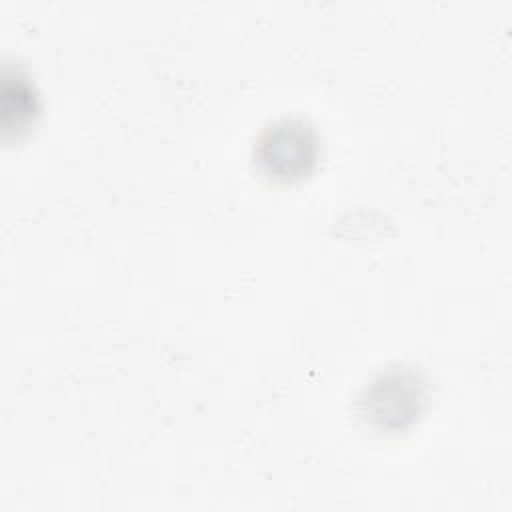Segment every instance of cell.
Wrapping results in <instances>:
<instances>
[{
	"label": "cell",
	"instance_id": "1",
	"mask_svg": "<svg viewBox=\"0 0 512 512\" xmlns=\"http://www.w3.org/2000/svg\"><path fill=\"white\" fill-rule=\"evenodd\" d=\"M254 154L268 176L292 180L304 176L316 162L318 138L302 120H280L260 134Z\"/></svg>",
	"mask_w": 512,
	"mask_h": 512
}]
</instances>
